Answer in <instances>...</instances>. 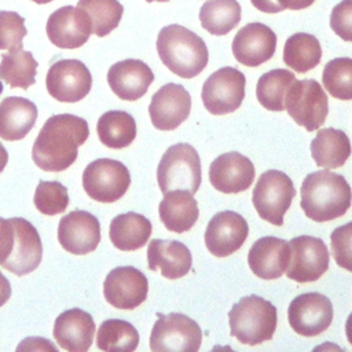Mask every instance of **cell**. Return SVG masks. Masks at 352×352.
I'll return each mask as SVG.
<instances>
[{"label":"cell","mask_w":352,"mask_h":352,"mask_svg":"<svg viewBox=\"0 0 352 352\" xmlns=\"http://www.w3.org/2000/svg\"><path fill=\"white\" fill-rule=\"evenodd\" d=\"M88 136L89 128L84 118L69 113L51 116L33 143V162L45 172H62L77 160L78 147Z\"/></svg>","instance_id":"6da1fadb"},{"label":"cell","mask_w":352,"mask_h":352,"mask_svg":"<svg viewBox=\"0 0 352 352\" xmlns=\"http://www.w3.org/2000/svg\"><path fill=\"white\" fill-rule=\"evenodd\" d=\"M352 204L351 186L344 176L327 169L305 176L301 186V209L314 221L323 223L341 217Z\"/></svg>","instance_id":"7a4b0ae2"},{"label":"cell","mask_w":352,"mask_h":352,"mask_svg":"<svg viewBox=\"0 0 352 352\" xmlns=\"http://www.w3.org/2000/svg\"><path fill=\"white\" fill-rule=\"evenodd\" d=\"M161 62L176 76L192 78L208 65L209 52L205 41L182 25L164 26L157 37Z\"/></svg>","instance_id":"3957f363"},{"label":"cell","mask_w":352,"mask_h":352,"mask_svg":"<svg viewBox=\"0 0 352 352\" xmlns=\"http://www.w3.org/2000/svg\"><path fill=\"white\" fill-rule=\"evenodd\" d=\"M276 308L256 294L242 297L228 312L231 336L246 345L270 341L276 330Z\"/></svg>","instance_id":"277c9868"},{"label":"cell","mask_w":352,"mask_h":352,"mask_svg":"<svg viewBox=\"0 0 352 352\" xmlns=\"http://www.w3.org/2000/svg\"><path fill=\"white\" fill-rule=\"evenodd\" d=\"M201 160L188 143H176L166 148L157 166V182L162 194L186 190L195 194L201 186Z\"/></svg>","instance_id":"5b68a950"},{"label":"cell","mask_w":352,"mask_h":352,"mask_svg":"<svg viewBox=\"0 0 352 352\" xmlns=\"http://www.w3.org/2000/svg\"><path fill=\"white\" fill-rule=\"evenodd\" d=\"M296 188L292 179L276 169H270L258 176L253 188L252 201L263 220L274 226L283 224V216L290 208Z\"/></svg>","instance_id":"8992f818"},{"label":"cell","mask_w":352,"mask_h":352,"mask_svg":"<svg viewBox=\"0 0 352 352\" xmlns=\"http://www.w3.org/2000/svg\"><path fill=\"white\" fill-rule=\"evenodd\" d=\"M285 109L297 125L311 132L318 129L327 117V95L312 78L294 80L286 92Z\"/></svg>","instance_id":"52a82bcc"},{"label":"cell","mask_w":352,"mask_h":352,"mask_svg":"<svg viewBox=\"0 0 352 352\" xmlns=\"http://www.w3.org/2000/svg\"><path fill=\"white\" fill-rule=\"evenodd\" d=\"M201 342L202 330L198 323L177 312L160 314L150 334V349L154 352H197Z\"/></svg>","instance_id":"ba28073f"},{"label":"cell","mask_w":352,"mask_h":352,"mask_svg":"<svg viewBox=\"0 0 352 352\" xmlns=\"http://www.w3.org/2000/svg\"><path fill=\"white\" fill-rule=\"evenodd\" d=\"M128 168L111 158H99L87 165L82 172V187L94 201L111 204L118 201L129 188Z\"/></svg>","instance_id":"9c48e42d"},{"label":"cell","mask_w":352,"mask_h":352,"mask_svg":"<svg viewBox=\"0 0 352 352\" xmlns=\"http://www.w3.org/2000/svg\"><path fill=\"white\" fill-rule=\"evenodd\" d=\"M246 78L235 67H221L212 73L202 85L201 99L205 109L214 116L234 113L245 98Z\"/></svg>","instance_id":"30bf717a"},{"label":"cell","mask_w":352,"mask_h":352,"mask_svg":"<svg viewBox=\"0 0 352 352\" xmlns=\"http://www.w3.org/2000/svg\"><path fill=\"white\" fill-rule=\"evenodd\" d=\"M45 85L48 94L58 102L74 103L89 94L92 76L81 60L59 59L50 66Z\"/></svg>","instance_id":"8fae6325"},{"label":"cell","mask_w":352,"mask_h":352,"mask_svg":"<svg viewBox=\"0 0 352 352\" xmlns=\"http://www.w3.org/2000/svg\"><path fill=\"white\" fill-rule=\"evenodd\" d=\"M287 278L298 283L318 280L329 268V250L320 238L300 235L290 242Z\"/></svg>","instance_id":"7c38bea8"},{"label":"cell","mask_w":352,"mask_h":352,"mask_svg":"<svg viewBox=\"0 0 352 352\" xmlns=\"http://www.w3.org/2000/svg\"><path fill=\"white\" fill-rule=\"evenodd\" d=\"M287 319L297 334L304 337L319 336L331 324V301L320 293L300 294L290 302Z\"/></svg>","instance_id":"4fadbf2b"},{"label":"cell","mask_w":352,"mask_h":352,"mask_svg":"<svg viewBox=\"0 0 352 352\" xmlns=\"http://www.w3.org/2000/svg\"><path fill=\"white\" fill-rule=\"evenodd\" d=\"M147 293L146 275L132 265L113 268L103 282V296L117 309L138 308L147 298Z\"/></svg>","instance_id":"5bb4252c"},{"label":"cell","mask_w":352,"mask_h":352,"mask_svg":"<svg viewBox=\"0 0 352 352\" xmlns=\"http://www.w3.org/2000/svg\"><path fill=\"white\" fill-rule=\"evenodd\" d=\"M191 110L188 91L175 82L162 85L148 104V114L153 125L160 131H173L187 120Z\"/></svg>","instance_id":"9a60e30c"},{"label":"cell","mask_w":352,"mask_h":352,"mask_svg":"<svg viewBox=\"0 0 352 352\" xmlns=\"http://www.w3.org/2000/svg\"><path fill=\"white\" fill-rule=\"evenodd\" d=\"M58 241L72 254H88L100 242L99 220L89 212L72 210L59 220Z\"/></svg>","instance_id":"2e32d148"},{"label":"cell","mask_w":352,"mask_h":352,"mask_svg":"<svg viewBox=\"0 0 352 352\" xmlns=\"http://www.w3.org/2000/svg\"><path fill=\"white\" fill-rule=\"evenodd\" d=\"M249 235L248 221L236 212L216 213L205 231L206 249L216 257H226L242 248Z\"/></svg>","instance_id":"e0dca14e"},{"label":"cell","mask_w":352,"mask_h":352,"mask_svg":"<svg viewBox=\"0 0 352 352\" xmlns=\"http://www.w3.org/2000/svg\"><path fill=\"white\" fill-rule=\"evenodd\" d=\"M232 55L245 66L256 67L270 60L276 50V34L261 22L241 28L232 38Z\"/></svg>","instance_id":"ac0fdd59"},{"label":"cell","mask_w":352,"mask_h":352,"mask_svg":"<svg viewBox=\"0 0 352 352\" xmlns=\"http://www.w3.org/2000/svg\"><path fill=\"white\" fill-rule=\"evenodd\" d=\"M45 32L54 45L66 50L84 45L92 34L87 14L73 6H63L54 11L48 16Z\"/></svg>","instance_id":"d6986e66"},{"label":"cell","mask_w":352,"mask_h":352,"mask_svg":"<svg viewBox=\"0 0 352 352\" xmlns=\"http://www.w3.org/2000/svg\"><path fill=\"white\" fill-rule=\"evenodd\" d=\"M15 232L14 246L10 257L1 265L16 276L33 272L43 258V243L37 230L30 221L22 217L11 219Z\"/></svg>","instance_id":"ffe728a7"},{"label":"cell","mask_w":352,"mask_h":352,"mask_svg":"<svg viewBox=\"0 0 352 352\" xmlns=\"http://www.w3.org/2000/svg\"><path fill=\"white\" fill-rule=\"evenodd\" d=\"M254 175L252 161L236 151L219 155L209 166L210 184L224 194H238L248 190Z\"/></svg>","instance_id":"44dd1931"},{"label":"cell","mask_w":352,"mask_h":352,"mask_svg":"<svg viewBox=\"0 0 352 352\" xmlns=\"http://www.w3.org/2000/svg\"><path fill=\"white\" fill-rule=\"evenodd\" d=\"M289 260V241L276 236H263L257 239L248 253L250 271L265 280L280 278L287 270Z\"/></svg>","instance_id":"7402d4cb"},{"label":"cell","mask_w":352,"mask_h":352,"mask_svg":"<svg viewBox=\"0 0 352 352\" xmlns=\"http://www.w3.org/2000/svg\"><path fill=\"white\" fill-rule=\"evenodd\" d=\"M153 81V70L140 59L116 62L107 72L109 87L122 100L140 99Z\"/></svg>","instance_id":"603a6c76"},{"label":"cell","mask_w":352,"mask_h":352,"mask_svg":"<svg viewBox=\"0 0 352 352\" xmlns=\"http://www.w3.org/2000/svg\"><path fill=\"white\" fill-rule=\"evenodd\" d=\"M95 330L91 314L80 308H70L55 319L54 338L60 348L69 352H85L92 345Z\"/></svg>","instance_id":"cb8c5ba5"},{"label":"cell","mask_w":352,"mask_h":352,"mask_svg":"<svg viewBox=\"0 0 352 352\" xmlns=\"http://www.w3.org/2000/svg\"><path fill=\"white\" fill-rule=\"evenodd\" d=\"M148 270L160 271L164 278L179 279L188 274L192 264L190 249L179 241L151 239L147 248Z\"/></svg>","instance_id":"d4e9b609"},{"label":"cell","mask_w":352,"mask_h":352,"mask_svg":"<svg viewBox=\"0 0 352 352\" xmlns=\"http://www.w3.org/2000/svg\"><path fill=\"white\" fill-rule=\"evenodd\" d=\"M38 111L36 104L21 96H7L0 102V138L15 142L23 139L34 126Z\"/></svg>","instance_id":"484cf974"},{"label":"cell","mask_w":352,"mask_h":352,"mask_svg":"<svg viewBox=\"0 0 352 352\" xmlns=\"http://www.w3.org/2000/svg\"><path fill=\"white\" fill-rule=\"evenodd\" d=\"M158 213L166 230L182 234L192 228L198 220L199 209L194 194L186 190H172L164 194Z\"/></svg>","instance_id":"4316f807"},{"label":"cell","mask_w":352,"mask_h":352,"mask_svg":"<svg viewBox=\"0 0 352 352\" xmlns=\"http://www.w3.org/2000/svg\"><path fill=\"white\" fill-rule=\"evenodd\" d=\"M151 221L140 213L126 212L116 216L109 228V236L114 248L132 252L143 248L151 235Z\"/></svg>","instance_id":"83f0119b"},{"label":"cell","mask_w":352,"mask_h":352,"mask_svg":"<svg viewBox=\"0 0 352 352\" xmlns=\"http://www.w3.org/2000/svg\"><path fill=\"white\" fill-rule=\"evenodd\" d=\"M311 155L320 168H340L351 155V140L341 129H319L311 142Z\"/></svg>","instance_id":"f1b7e54d"},{"label":"cell","mask_w":352,"mask_h":352,"mask_svg":"<svg viewBox=\"0 0 352 352\" xmlns=\"http://www.w3.org/2000/svg\"><path fill=\"white\" fill-rule=\"evenodd\" d=\"M96 132L100 143L110 148H125L136 138V122L124 110H110L99 117Z\"/></svg>","instance_id":"f546056e"},{"label":"cell","mask_w":352,"mask_h":352,"mask_svg":"<svg viewBox=\"0 0 352 352\" xmlns=\"http://www.w3.org/2000/svg\"><path fill=\"white\" fill-rule=\"evenodd\" d=\"M322 58L319 40L309 33L292 34L283 47V62L296 73H307L316 67Z\"/></svg>","instance_id":"4dcf8cb0"},{"label":"cell","mask_w":352,"mask_h":352,"mask_svg":"<svg viewBox=\"0 0 352 352\" xmlns=\"http://www.w3.org/2000/svg\"><path fill=\"white\" fill-rule=\"evenodd\" d=\"M199 21L208 33L224 36L241 22V4L236 0H206L199 10Z\"/></svg>","instance_id":"1f68e13d"},{"label":"cell","mask_w":352,"mask_h":352,"mask_svg":"<svg viewBox=\"0 0 352 352\" xmlns=\"http://www.w3.org/2000/svg\"><path fill=\"white\" fill-rule=\"evenodd\" d=\"M37 60L30 51L22 48L1 55L0 78L11 88L28 89L36 82Z\"/></svg>","instance_id":"d6a6232c"},{"label":"cell","mask_w":352,"mask_h":352,"mask_svg":"<svg viewBox=\"0 0 352 352\" xmlns=\"http://www.w3.org/2000/svg\"><path fill=\"white\" fill-rule=\"evenodd\" d=\"M296 76L287 69H272L264 73L256 85V96L263 107L271 111L285 110V96Z\"/></svg>","instance_id":"836d02e7"},{"label":"cell","mask_w":352,"mask_h":352,"mask_svg":"<svg viewBox=\"0 0 352 352\" xmlns=\"http://www.w3.org/2000/svg\"><path fill=\"white\" fill-rule=\"evenodd\" d=\"M139 345V333L129 322L107 319L102 322L96 336V346L106 352H132Z\"/></svg>","instance_id":"e575fe53"},{"label":"cell","mask_w":352,"mask_h":352,"mask_svg":"<svg viewBox=\"0 0 352 352\" xmlns=\"http://www.w3.org/2000/svg\"><path fill=\"white\" fill-rule=\"evenodd\" d=\"M77 8L82 10L91 23L92 33L104 37L121 22L124 7L118 0H78Z\"/></svg>","instance_id":"d590c367"},{"label":"cell","mask_w":352,"mask_h":352,"mask_svg":"<svg viewBox=\"0 0 352 352\" xmlns=\"http://www.w3.org/2000/svg\"><path fill=\"white\" fill-rule=\"evenodd\" d=\"M323 88L336 99H352V58H336L324 65Z\"/></svg>","instance_id":"8d00e7d4"},{"label":"cell","mask_w":352,"mask_h":352,"mask_svg":"<svg viewBox=\"0 0 352 352\" xmlns=\"http://www.w3.org/2000/svg\"><path fill=\"white\" fill-rule=\"evenodd\" d=\"M36 209L47 216L63 213L69 205L67 188L59 182L40 180L33 198Z\"/></svg>","instance_id":"74e56055"},{"label":"cell","mask_w":352,"mask_h":352,"mask_svg":"<svg viewBox=\"0 0 352 352\" xmlns=\"http://www.w3.org/2000/svg\"><path fill=\"white\" fill-rule=\"evenodd\" d=\"M28 34L25 19L15 11H0V50L15 51L22 48Z\"/></svg>","instance_id":"f35d334b"},{"label":"cell","mask_w":352,"mask_h":352,"mask_svg":"<svg viewBox=\"0 0 352 352\" xmlns=\"http://www.w3.org/2000/svg\"><path fill=\"white\" fill-rule=\"evenodd\" d=\"M330 241L336 264L352 272V221L337 227L330 234Z\"/></svg>","instance_id":"ab89813d"},{"label":"cell","mask_w":352,"mask_h":352,"mask_svg":"<svg viewBox=\"0 0 352 352\" xmlns=\"http://www.w3.org/2000/svg\"><path fill=\"white\" fill-rule=\"evenodd\" d=\"M330 28L344 41H352V0H342L331 10Z\"/></svg>","instance_id":"60d3db41"},{"label":"cell","mask_w":352,"mask_h":352,"mask_svg":"<svg viewBox=\"0 0 352 352\" xmlns=\"http://www.w3.org/2000/svg\"><path fill=\"white\" fill-rule=\"evenodd\" d=\"M15 232L11 219L0 217V265H3L10 257L14 246Z\"/></svg>","instance_id":"b9f144b4"},{"label":"cell","mask_w":352,"mask_h":352,"mask_svg":"<svg viewBox=\"0 0 352 352\" xmlns=\"http://www.w3.org/2000/svg\"><path fill=\"white\" fill-rule=\"evenodd\" d=\"M250 3L254 8L267 14H276L283 11L276 0H250Z\"/></svg>","instance_id":"7bdbcfd3"},{"label":"cell","mask_w":352,"mask_h":352,"mask_svg":"<svg viewBox=\"0 0 352 352\" xmlns=\"http://www.w3.org/2000/svg\"><path fill=\"white\" fill-rule=\"evenodd\" d=\"M278 4L282 7V10H302L314 4L315 0H276Z\"/></svg>","instance_id":"ee69618b"},{"label":"cell","mask_w":352,"mask_h":352,"mask_svg":"<svg viewBox=\"0 0 352 352\" xmlns=\"http://www.w3.org/2000/svg\"><path fill=\"white\" fill-rule=\"evenodd\" d=\"M11 297V285L8 279L0 272V307H3Z\"/></svg>","instance_id":"f6af8a7d"},{"label":"cell","mask_w":352,"mask_h":352,"mask_svg":"<svg viewBox=\"0 0 352 352\" xmlns=\"http://www.w3.org/2000/svg\"><path fill=\"white\" fill-rule=\"evenodd\" d=\"M7 162H8V153L4 148V146L0 143V172H3Z\"/></svg>","instance_id":"bcb514c9"},{"label":"cell","mask_w":352,"mask_h":352,"mask_svg":"<svg viewBox=\"0 0 352 352\" xmlns=\"http://www.w3.org/2000/svg\"><path fill=\"white\" fill-rule=\"evenodd\" d=\"M345 333H346V338L349 341V344L352 345V312L349 314L346 323H345Z\"/></svg>","instance_id":"7dc6e473"},{"label":"cell","mask_w":352,"mask_h":352,"mask_svg":"<svg viewBox=\"0 0 352 352\" xmlns=\"http://www.w3.org/2000/svg\"><path fill=\"white\" fill-rule=\"evenodd\" d=\"M32 1H34V3H37V4H47V3H51V1H54V0H32Z\"/></svg>","instance_id":"c3c4849f"},{"label":"cell","mask_w":352,"mask_h":352,"mask_svg":"<svg viewBox=\"0 0 352 352\" xmlns=\"http://www.w3.org/2000/svg\"><path fill=\"white\" fill-rule=\"evenodd\" d=\"M147 3H151V1H161V3H165V1H169V0H146Z\"/></svg>","instance_id":"681fc988"},{"label":"cell","mask_w":352,"mask_h":352,"mask_svg":"<svg viewBox=\"0 0 352 352\" xmlns=\"http://www.w3.org/2000/svg\"><path fill=\"white\" fill-rule=\"evenodd\" d=\"M1 92H3V82L0 81V95H1Z\"/></svg>","instance_id":"f907efd6"}]
</instances>
